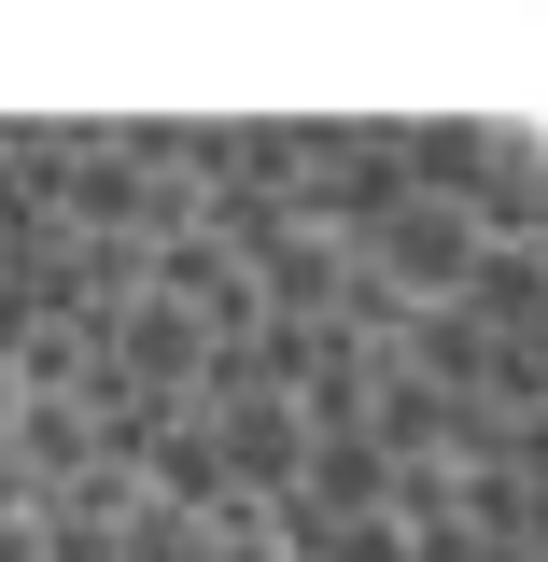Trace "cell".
<instances>
[{"instance_id": "cell-4", "label": "cell", "mask_w": 548, "mask_h": 562, "mask_svg": "<svg viewBox=\"0 0 548 562\" xmlns=\"http://www.w3.org/2000/svg\"><path fill=\"white\" fill-rule=\"evenodd\" d=\"M127 562H225V520L198 492H141L127 506Z\"/></svg>"}, {"instance_id": "cell-3", "label": "cell", "mask_w": 548, "mask_h": 562, "mask_svg": "<svg viewBox=\"0 0 548 562\" xmlns=\"http://www.w3.org/2000/svg\"><path fill=\"white\" fill-rule=\"evenodd\" d=\"M0 394H14V408H70V394H85V324H70V310H29V324L0 338Z\"/></svg>"}, {"instance_id": "cell-5", "label": "cell", "mask_w": 548, "mask_h": 562, "mask_svg": "<svg viewBox=\"0 0 548 562\" xmlns=\"http://www.w3.org/2000/svg\"><path fill=\"white\" fill-rule=\"evenodd\" d=\"M465 295H479L492 324H548V254H479V281H465Z\"/></svg>"}, {"instance_id": "cell-1", "label": "cell", "mask_w": 548, "mask_h": 562, "mask_svg": "<svg viewBox=\"0 0 548 562\" xmlns=\"http://www.w3.org/2000/svg\"><path fill=\"white\" fill-rule=\"evenodd\" d=\"M380 295H394V310H422V295H465V281H479V225H465V211L436 198V183H409V198L380 211Z\"/></svg>"}, {"instance_id": "cell-2", "label": "cell", "mask_w": 548, "mask_h": 562, "mask_svg": "<svg viewBox=\"0 0 548 562\" xmlns=\"http://www.w3.org/2000/svg\"><path fill=\"white\" fill-rule=\"evenodd\" d=\"M225 464L268 492V506H295V479H310V408H295V394H254V408H225Z\"/></svg>"}]
</instances>
